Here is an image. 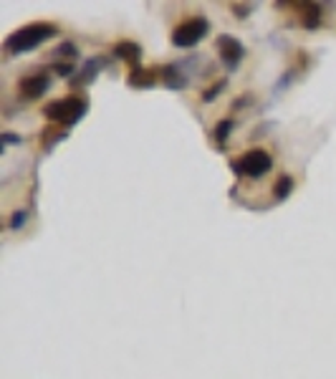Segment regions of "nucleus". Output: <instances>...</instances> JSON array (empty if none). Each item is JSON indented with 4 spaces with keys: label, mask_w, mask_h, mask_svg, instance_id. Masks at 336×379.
I'll list each match as a JSON object with an SVG mask.
<instances>
[{
    "label": "nucleus",
    "mask_w": 336,
    "mask_h": 379,
    "mask_svg": "<svg viewBox=\"0 0 336 379\" xmlns=\"http://www.w3.org/2000/svg\"><path fill=\"white\" fill-rule=\"evenodd\" d=\"M56 25L53 23H28L18 31H13L11 36L3 41V51L15 56V53H28L36 46H41L43 41H48L51 36H56Z\"/></svg>",
    "instance_id": "nucleus-1"
},
{
    "label": "nucleus",
    "mask_w": 336,
    "mask_h": 379,
    "mask_svg": "<svg viewBox=\"0 0 336 379\" xmlns=\"http://www.w3.org/2000/svg\"><path fill=\"white\" fill-rule=\"evenodd\" d=\"M86 112V99L81 96H66V99H56L51 104H46L43 114L51 121H58V124H74L79 121Z\"/></svg>",
    "instance_id": "nucleus-2"
},
{
    "label": "nucleus",
    "mask_w": 336,
    "mask_h": 379,
    "mask_svg": "<svg viewBox=\"0 0 336 379\" xmlns=\"http://www.w3.org/2000/svg\"><path fill=\"white\" fill-rule=\"evenodd\" d=\"M273 167V157L266 149H248L243 157L233 162V170L246 177H263Z\"/></svg>",
    "instance_id": "nucleus-3"
},
{
    "label": "nucleus",
    "mask_w": 336,
    "mask_h": 379,
    "mask_svg": "<svg viewBox=\"0 0 336 379\" xmlns=\"http://www.w3.org/2000/svg\"><path fill=\"white\" fill-rule=\"evenodd\" d=\"M208 36V20L205 18H187L172 31V44L177 48H192Z\"/></svg>",
    "instance_id": "nucleus-4"
},
{
    "label": "nucleus",
    "mask_w": 336,
    "mask_h": 379,
    "mask_svg": "<svg viewBox=\"0 0 336 379\" xmlns=\"http://www.w3.org/2000/svg\"><path fill=\"white\" fill-rule=\"evenodd\" d=\"M217 51H220V58H222V63H225L228 69H235V66L241 63L243 53H246L243 44L233 36H220V38H217Z\"/></svg>",
    "instance_id": "nucleus-5"
},
{
    "label": "nucleus",
    "mask_w": 336,
    "mask_h": 379,
    "mask_svg": "<svg viewBox=\"0 0 336 379\" xmlns=\"http://www.w3.org/2000/svg\"><path fill=\"white\" fill-rule=\"evenodd\" d=\"M48 84H51V79L46 74H33V76H26V79L18 84V88L26 99H36V96H41L46 88H48Z\"/></svg>",
    "instance_id": "nucleus-6"
},
{
    "label": "nucleus",
    "mask_w": 336,
    "mask_h": 379,
    "mask_svg": "<svg viewBox=\"0 0 336 379\" xmlns=\"http://www.w3.org/2000/svg\"><path fill=\"white\" fill-rule=\"evenodd\" d=\"M114 53L119 58H124V61L129 63H137V58L142 56V48L137 44H132V41H121V44L114 46Z\"/></svg>",
    "instance_id": "nucleus-7"
},
{
    "label": "nucleus",
    "mask_w": 336,
    "mask_h": 379,
    "mask_svg": "<svg viewBox=\"0 0 336 379\" xmlns=\"http://www.w3.org/2000/svg\"><path fill=\"white\" fill-rule=\"evenodd\" d=\"M129 84H132V86H152L154 71L152 69H134L132 76H129Z\"/></svg>",
    "instance_id": "nucleus-8"
},
{
    "label": "nucleus",
    "mask_w": 336,
    "mask_h": 379,
    "mask_svg": "<svg viewBox=\"0 0 336 379\" xmlns=\"http://www.w3.org/2000/svg\"><path fill=\"white\" fill-rule=\"evenodd\" d=\"M318 20H321V8L314 6V3H306L304 6V25L306 28H316Z\"/></svg>",
    "instance_id": "nucleus-9"
},
{
    "label": "nucleus",
    "mask_w": 336,
    "mask_h": 379,
    "mask_svg": "<svg viewBox=\"0 0 336 379\" xmlns=\"http://www.w3.org/2000/svg\"><path fill=\"white\" fill-rule=\"evenodd\" d=\"M291 190H293V180L288 175H283L278 182H276V197H278V200L281 197H288L291 195Z\"/></svg>",
    "instance_id": "nucleus-10"
},
{
    "label": "nucleus",
    "mask_w": 336,
    "mask_h": 379,
    "mask_svg": "<svg viewBox=\"0 0 336 379\" xmlns=\"http://www.w3.org/2000/svg\"><path fill=\"white\" fill-rule=\"evenodd\" d=\"M230 129H233V121H230V119H225V121H220V124H217V126H215V137H217V139H220V142H222V139H228V134H230Z\"/></svg>",
    "instance_id": "nucleus-11"
},
{
    "label": "nucleus",
    "mask_w": 336,
    "mask_h": 379,
    "mask_svg": "<svg viewBox=\"0 0 336 379\" xmlns=\"http://www.w3.org/2000/svg\"><path fill=\"white\" fill-rule=\"evenodd\" d=\"M23 220H26V213H23V210H18V213L13 215V220H11V225L18 227V225H23Z\"/></svg>",
    "instance_id": "nucleus-12"
}]
</instances>
